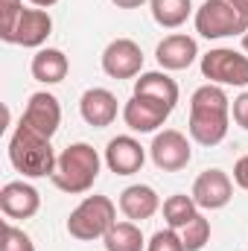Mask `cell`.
Listing matches in <instances>:
<instances>
[{
  "instance_id": "obj_1",
  "label": "cell",
  "mask_w": 248,
  "mask_h": 251,
  "mask_svg": "<svg viewBox=\"0 0 248 251\" xmlns=\"http://www.w3.org/2000/svg\"><path fill=\"white\" fill-rule=\"evenodd\" d=\"M231 123V100L222 85H201L190 100V137L201 146H216L225 140Z\"/></svg>"
},
{
  "instance_id": "obj_2",
  "label": "cell",
  "mask_w": 248,
  "mask_h": 251,
  "mask_svg": "<svg viewBox=\"0 0 248 251\" xmlns=\"http://www.w3.org/2000/svg\"><path fill=\"white\" fill-rule=\"evenodd\" d=\"M9 161H12V167L21 176H26V178H44V176L56 173L59 155L53 152L50 137L32 131L29 126L18 123L15 131H12V137H9Z\"/></svg>"
},
{
  "instance_id": "obj_3",
  "label": "cell",
  "mask_w": 248,
  "mask_h": 251,
  "mask_svg": "<svg viewBox=\"0 0 248 251\" xmlns=\"http://www.w3.org/2000/svg\"><path fill=\"white\" fill-rule=\"evenodd\" d=\"M99 152L91 146V143H70L59 155V164H56V173L50 176L53 184L62 190V193H88L94 187V181L99 178Z\"/></svg>"
},
{
  "instance_id": "obj_4",
  "label": "cell",
  "mask_w": 248,
  "mask_h": 251,
  "mask_svg": "<svg viewBox=\"0 0 248 251\" xmlns=\"http://www.w3.org/2000/svg\"><path fill=\"white\" fill-rule=\"evenodd\" d=\"M196 32L210 41L228 35H246L248 12L237 0H204L201 9H196Z\"/></svg>"
},
{
  "instance_id": "obj_5",
  "label": "cell",
  "mask_w": 248,
  "mask_h": 251,
  "mask_svg": "<svg viewBox=\"0 0 248 251\" xmlns=\"http://www.w3.org/2000/svg\"><path fill=\"white\" fill-rule=\"evenodd\" d=\"M117 222V207L108 196H85L82 204L67 216V234L79 243L99 240Z\"/></svg>"
},
{
  "instance_id": "obj_6",
  "label": "cell",
  "mask_w": 248,
  "mask_h": 251,
  "mask_svg": "<svg viewBox=\"0 0 248 251\" xmlns=\"http://www.w3.org/2000/svg\"><path fill=\"white\" fill-rule=\"evenodd\" d=\"M201 76L210 79L213 85H248V56L231 50V47H216L201 56Z\"/></svg>"
},
{
  "instance_id": "obj_7",
  "label": "cell",
  "mask_w": 248,
  "mask_h": 251,
  "mask_svg": "<svg viewBox=\"0 0 248 251\" xmlns=\"http://www.w3.org/2000/svg\"><path fill=\"white\" fill-rule=\"evenodd\" d=\"M149 152H152L155 167L164 170V173H178V170H184L187 164H190V158H193L190 140H187L178 128H164V131H158L155 140H152V146H149Z\"/></svg>"
},
{
  "instance_id": "obj_8",
  "label": "cell",
  "mask_w": 248,
  "mask_h": 251,
  "mask_svg": "<svg viewBox=\"0 0 248 251\" xmlns=\"http://www.w3.org/2000/svg\"><path fill=\"white\" fill-rule=\"evenodd\" d=\"M102 70L111 79H134L143 70V50L131 38H114L102 53Z\"/></svg>"
},
{
  "instance_id": "obj_9",
  "label": "cell",
  "mask_w": 248,
  "mask_h": 251,
  "mask_svg": "<svg viewBox=\"0 0 248 251\" xmlns=\"http://www.w3.org/2000/svg\"><path fill=\"white\" fill-rule=\"evenodd\" d=\"M21 123L29 126L38 134H44V137H53L59 131V126H62V105H59V100L53 94H47V91L32 94L29 102H26V111H24Z\"/></svg>"
},
{
  "instance_id": "obj_10",
  "label": "cell",
  "mask_w": 248,
  "mask_h": 251,
  "mask_svg": "<svg viewBox=\"0 0 248 251\" xmlns=\"http://www.w3.org/2000/svg\"><path fill=\"white\" fill-rule=\"evenodd\" d=\"M193 199L204 210H219L234 199V181L225 170H204L193 184Z\"/></svg>"
},
{
  "instance_id": "obj_11",
  "label": "cell",
  "mask_w": 248,
  "mask_h": 251,
  "mask_svg": "<svg viewBox=\"0 0 248 251\" xmlns=\"http://www.w3.org/2000/svg\"><path fill=\"white\" fill-rule=\"evenodd\" d=\"M170 114H173V108H167V105H161L155 100H146V97H134V94H131V100L125 102V108H123L125 126L131 131H140V134L161 128Z\"/></svg>"
},
{
  "instance_id": "obj_12",
  "label": "cell",
  "mask_w": 248,
  "mask_h": 251,
  "mask_svg": "<svg viewBox=\"0 0 248 251\" xmlns=\"http://www.w3.org/2000/svg\"><path fill=\"white\" fill-rule=\"evenodd\" d=\"M143 161H146V149L134 137H128V134H120V137L108 140V146H105V164H108V170L114 176H134V173H140Z\"/></svg>"
},
{
  "instance_id": "obj_13",
  "label": "cell",
  "mask_w": 248,
  "mask_h": 251,
  "mask_svg": "<svg viewBox=\"0 0 248 251\" xmlns=\"http://www.w3.org/2000/svg\"><path fill=\"white\" fill-rule=\"evenodd\" d=\"M41 207V196L38 190L26 181H9L0 190V210L9 219H29L35 216Z\"/></svg>"
},
{
  "instance_id": "obj_14",
  "label": "cell",
  "mask_w": 248,
  "mask_h": 251,
  "mask_svg": "<svg viewBox=\"0 0 248 251\" xmlns=\"http://www.w3.org/2000/svg\"><path fill=\"white\" fill-rule=\"evenodd\" d=\"M82 120L94 128H105L117 120V97L108 88H88L79 100Z\"/></svg>"
},
{
  "instance_id": "obj_15",
  "label": "cell",
  "mask_w": 248,
  "mask_h": 251,
  "mask_svg": "<svg viewBox=\"0 0 248 251\" xmlns=\"http://www.w3.org/2000/svg\"><path fill=\"white\" fill-rule=\"evenodd\" d=\"M196 56H198V44H196V38H190L184 32L167 35L155 50V59L164 70H184L196 62Z\"/></svg>"
},
{
  "instance_id": "obj_16",
  "label": "cell",
  "mask_w": 248,
  "mask_h": 251,
  "mask_svg": "<svg viewBox=\"0 0 248 251\" xmlns=\"http://www.w3.org/2000/svg\"><path fill=\"white\" fill-rule=\"evenodd\" d=\"M50 32H53V18H50L44 9H24L12 44H21V47H41V44L50 38Z\"/></svg>"
},
{
  "instance_id": "obj_17",
  "label": "cell",
  "mask_w": 248,
  "mask_h": 251,
  "mask_svg": "<svg viewBox=\"0 0 248 251\" xmlns=\"http://www.w3.org/2000/svg\"><path fill=\"white\" fill-rule=\"evenodd\" d=\"M134 97H146V100H155L167 108H175L178 85L164 70H149V73H140V79H134Z\"/></svg>"
},
{
  "instance_id": "obj_18",
  "label": "cell",
  "mask_w": 248,
  "mask_h": 251,
  "mask_svg": "<svg viewBox=\"0 0 248 251\" xmlns=\"http://www.w3.org/2000/svg\"><path fill=\"white\" fill-rule=\"evenodd\" d=\"M158 207H161V199L149 184H131L120 193V210L131 222H143V219L155 216Z\"/></svg>"
},
{
  "instance_id": "obj_19",
  "label": "cell",
  "mask_w": 248,
  "mask_h": 251,
  "mask_svg": "<svg viewBox=\"0 0 248 251\" xmlns=\"http://www.w3.org/2000/svg\"><path fill=\"white\" fill-rule=\"evenodd\" d=\"M67 70H70V62H67V56H64L62 50H56V47H44V50H38L32 56V76L38 82H44V85L62 82L64 76H67Z\"/></svg>"
},
{
  "instance_id": "obj_20",
  "label": "cell",
  "mask_w": 248,
  "mask_h": 251,
  "mask_svg": "<svg viewBox=\"0 0 248 251\" xmlns=\"http://www.w3.org/2000/svg\"><path fill=\"white\" fill-rule=\"evenodd\" d=\"M105 251H143L146 240L137 228V222H114L111 231L102 237Z\"/></svg>"
},
{
  "instance_id": "obj_21",
  "label": "cell",
  "mask_w": 248,
  "mask_h": 251,
  "mask_svg": "<svg viewBox=\"0 0 248 251\" xmlns=\"http://www.w3.org/2000/svg\"><path fill=\"white\" fill-rule=\"evenodd\" d=\"M149 6H152L155 24L164 26V29L181 26L193 12V0H149Z\"/></svg>"
},
{
  "instance_id": "obj_22",
  "label": "cell",
  "mask_w": 248,
  "mask_h": 251,
  "mask_svg": "<svg viewBox=\"0 0 248 251\" xmlns=\"http://www.w3.org/2000/svg\"><path fill=\"white\" fill-rule=\"evenodd\" d=\"M196 213H198V204H196L193 196L175 193V196H170V199L164 201V219H167V225H170L173 231H181Z\"/></svg>"
},
{
  "instance_id": "obj_23",
  "label": "cell",
  "mask_w": 248,
  "mask_h": 251,
  "mask_svg": "<svg viewBox=\"0 0 248 251\" xmlns=\"http://www.w3.org/2000/svg\"><path fill=\"white\" fill-rule=\"evenodd\" d=\"M181 243H184V251H201L210 243V222L201 213H196L181 228Z\"/></svg>"
},
{
  "instance_id": "obj_24",
  "label": "cell",
  "mask_w": 248,
  "mask_h": 251,
  "mask_svg": "<svg viewBox=\"0 0 248 251\" xmlns=\"http://www.w3.org/2000/svg\"><path fill=\"white\" fill-rule=\"evenodd\" d=\"M24 15V0H0V38L12 44L18 21Z\"/></svg>"
},
{
  "instance_id": "obj_25",
  "label": "cell",
  "mask_w": 248,
  "mask_h": 251,
  "mask_svg": "<svg viewBox=\"0 0 248 251\" xmlns=\"http://www.w3.org/2000/svg\"><path fill=\"white\" fill-rule=\"evenodd\" d=\"M0 251H35V243L29 240L26 231L15 228L12 222L3 225V243H0Z\"/></svg>"
},
{
  "instance_id": "obj_26",
  "label": "cell",
  "mask_w": 248,
  "mask_h": 251,
  "mask_svg": "<svg viewBox=\"0 0 248 251\" xmlns=\"http://www.w3.org/2000/svg\"><path fill=\"white\" fill-rule=\"evenodd\" d=\"M146 251H184V243H181V234L167 228V231H155L152 240L146 243Z\"/></svg>"
},
{
  "instance_id": "obj_27",
  "label": "cell",
  "mask_w": 248,
  "mask_h": 251,
  "mask_svg": "<svg viewBox=\"0 0 248 251\" xmlns=\"http://www.w3.org/2000/svg\"><path fill=\"white\" fill-rule=\"evenodd\" d=\"M231 114H234V123L248 131V91H243V94L234 100V105H231Z\"/></svg>"
},
{
  "instance_id": "obj_28",
  "label": "cell",
  "mask_w": 248,
  "mask_h": 251,
  "mask_svg": "<svg viewBox=\"0 0 248 251\" xmlns=\"http://www.w3.org/2000/svg\"><path fill=\"white\" fill-rule=\"evenodd\" d=\"M234 181H237V187H243L248 193V155H243L234 164Z\"/></svg>"
},
{
  "instance_id": "obj_29",
  "label": "cell",
  "mask_w": 248,
  "mask_h": 251,
  "mask_svg": "<svg viewBox=\"0 0 248 251\" xmlns=\"http://www.w3.org/2000/svg\"><path fill=\"white\" fill-rule=\"evenodd\" d=\"M117 9H137V6H143L146 0H111Z\"/></svg>"
},
{
  "instance_id": "obj_30",
  "label": "cell",
  "mask_w": 248,
  "mask_h": 251,
  "mask_svg": "<svg viewBox=\"0 0 248 251\" xmlns=\"http://www.w3.org/2000/svg\"><path fill=\"white\" fill-rule=\"evenodd\" d=\"M29 3H32L35 9H50V6H56L59 0H29Z\"/></svg>"
},
{
  "instance_id": "obj_31",
  "label": "cell",
  "mask_w": 248,
  "mask_h": 251,
  "mask_svg": "<svg viewBox=\"0 0 248 251\" xmlns=\"http://www.w3.org/2000/svg\"><path fill=\"white\" fill-rule=\"evenodd\" d=\"M243 50H246V53H248V32H246V35H243Z\"/></svg>"
},
{
  "instance_id": "obj_32",
  "label": "cell",
  "mask_w": 248,
  "mask_h": 251,
  "mask_svg": "<svg viewBox=\"0 0 248 251\" xmlns=\"http://www.w3.org/2000/svg\"><path fill=\"white\" fill-rule=\"evenodd\" d=\"M237 3H240V6H243V9L248 12V0H237Z\"/></svg>"
}]
</instances>
